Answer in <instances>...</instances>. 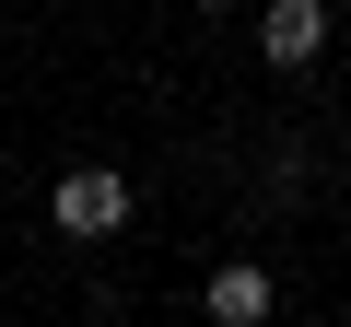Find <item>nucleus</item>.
<instances>
[{
  "label": "nucleus",
  "instance_id": "nucleus-1",
  "mask_svg": "<svg viewBox=\"0 0 351 327\" xmlns=\"http://www.w3.org/2000/svg\"><path fill=\"white\" fill-rule=\"evenodd\" d=\"M117 211H129V187L106 176V164H71L59 199H47V222H59V234H117Z\"/></svg>",
  "mask_w": 351,
  "mask_h": 327
},
{
  "label": "nucleus",
  "instance_id": "nucleus-2",
  "mask_svg": "<svg viewBox=\"0 0 351 327\" xmlns=\"http://www.w3.org/2000/svg\"><path fill=\"white\" fill-rule=\"evenodd\" d=\"M316 47H328V0H269V12H258V59L304 70Z\"/></svg>",
  "mask_w": 351,
  "mask_h": 327
},
{
  "label": "nucleus",
  "instance_id": "nucleus-3",
  "mask_svg": "<svg viewBox=\"0 0 351 327\" xmlns=\"http://www.w3.org/2000/svg\"><path fill=\"white\" fill-rule=\"evenodd\" d=\"M211 315H223V327H258V315H269V269H246V257L211 269Z\"/></svg>",
  "mask_w": 351,
  "mask_h": 327
},
{
  "label": "nucleus",
  "instance_id": "nucleus-4",
  "mask_svg": "<svg viewBox=\"0 0 351 327\" xmlns=\"http://www.w3.org/2000/svg\"><path fill=\"white\" fill-rule=\"evenodd\" d=\"M199 12H223V0H199Z\"/></svg>",
  "mask_w": 351,
  "mask_h": 327
}]
</instances>
